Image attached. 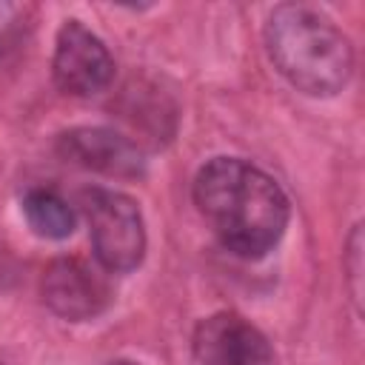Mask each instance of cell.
<instances>
[{
	"mask_svg": "<svg viewBox=\"0 0 365 365\" xmlns=\"http://www.w3.org/2000/svg\"><path fill=\"white\" fill-rule=\"evenodd\" d=\"M194 202L217 240L245 259L268 254L288 225L282 188L262 168L237 157H214L200 168Z\"/></svg>",
	"mask_w": 365,
	"mask_h": 365,
	"instance_id": "6da1fadb",
	"label": "cell"
},
{
	"mask_svg": "<svg viewBox=\"0 0 365 365\" xmlns=\"http://www.w3.org/2000/svg\"><path fill=\"white\" fill-rule=\"evenodd\" d=\"M265 48L277 71L311 97L342 91L354 71L348 37L322 11L302 3H282L268 14Z\"/></svg>",
	"mask_w": 365,
	"mask_h": 365,
	"instance_id": "7a4b0ae2",
	"label": "cell"
},
{
	"mask_svg": "<svg viewBox=\"0 0 365 365\" xmlns=\"http://www.w3.org/2000/svg\"><path fill=\"white\" fill-rule=\"evenodd\" d=\"M80 208L88 222L94 257L106 271H131L145 254V225L137 202L111 188H86Z\"/></svg>",
	"mask_w": 365,
	"mask_h": 365,
	"instance_id": "3957f363",
	"label": "cell"
},
{
	"mask_svg": "<svg viewBox=\"0 0 365 365\" xmlns=\"http://www.w3.org/2000/svg\"><path fill=\"white\" fill-rule=\"evenodd\" d=\"M51 68L57 86L74 97L100 94L114 80V60L106 43L80 20H66L60 26Z\"/></svg>",
	"mask_w": 365,
	"mask_h": 365,
	"instance_id": "277c9868",
	"label": "cell"
},
{
	"mask_svg": "<svg viewBox=\"0 0 365 365\" xmlns=\"http://www.w3.org/2000/svg\"><path fill=\"white\" fill-rule=\"evenodd\" d=\"M43 299L46 305L71 322L94 319L111 302V288L103 274L77 257L54 259L43 274Z\"/></svg>",
	"mask_w": 365,
	"mask_h": 365,
	"instance_id": "5b68a950",
	"label": "cell"
},
{
	"mask_svg": "<svg viewBox=\"0 0 365 365\" xmlns=\"http://www.w3.org/2000/svg\"><path fill=\"white\" fill-rule=\"evenodd\" d=\"M194 354L200 365H277L262 331L231 311L211 314L197 325Z\"/></svg>",
	"mask_w": 365,
	"mask_h": 365,
	"instance_id": "8992f818",
	"label": "cell"
},
{
	"mask_svg": "<svg viewBox=\"0 0 365 365\" xmlns=\"http://www.w3.org/2000/svg\"><path fill=\"white\" fill-rule=\"evenodd\" d=\"M57 154L71 165L100 171L106 177L134 180L145 171V157L137 143L111 128H71L60 134Z\"/></svg>",
	"mask_w": 365,
	"mask_h": 365,
	"instance_id": "52a82bcc",
	"label": "cell"
},
{
	"mask_svg": "<svg viewBox=\"0 0 365 365\" xmlns=\"http://www.w3.org/2000/svg\"><path fill=\"white\" fill-rule=\"evenodd\" d=\"M23 214L31 231L46 240H63L74 231L71 205L51 188H29L23 197Z\"/></svg>",
	"mask_w": 365,
	"mask_h": 365,
	"instance_id": "ba28073f",
	"label": "cell"
},
{
	"mask_svg": "<svg viewBox=\"0 0 365 365\" xmlns=\"http://www.w3.org/2000/svg\"><path fill=\"white\" fill-rule=\"evenodd\" d=\"M31 23V6L0 0V60L17 48Z\"/></svg>",
	"mask_w": 365,
	"mask_h": 365,
	"instance_id": "9c48e42d",
	"label": "cell"
},
{
	"mask_svg": "<svg viewBox=\"0 0 365 365\" xmlns=\"http://www.w3.org/2000/svg\"><path fill=\"white\" fill-rule=\"evenodd\" d=\"M345 271H348V279H351V297L359 305V299H362V225H354V231H351Z\"/></svg>",
	"mask_w": 365,
	"mask_h": 365,
	"instance_id": "30bf717a",
	"label": "cell"
},
{
	"mask_svg": "<svg viewBox=\"0 0 365 365\" xmlns=\"http://www.w3.org/2000/svg\"><path fill=\"white\" fill-rule=\"evenodd\" d=\"M108 365H137V362H131V359H117V362H108Z\"/></svg>",
	"mask_w": 365,
	"mask_h": 365,
	"instance_id": "8fae6325",
	"label": "cell"
}]
</instances>
